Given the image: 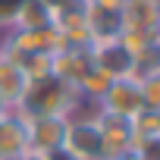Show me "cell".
Listing matches in <instances>:
<instances>
[{
    "instance_id": "cell-16",
    "label": "cell",
    "mask_w": 160,
    "mask_h": 160,
    "mask_svg": "<svg viewBox=\"0 0 160 160\" xmlns=\"http://www.w3.org/2000/svg\"><path fill=\"white\" fill-rule=\"evenodd\" d=\"M44 160H75V157H69L63 148H57V151H50V154H41Z\"/></svg>"
},
{
    "instance_id": "cell-5",
    "label": "cell",
    "mask_w": 160,
    "mask_h": 160,
    "mask_svg": "<svg viewBox=\"0 0 160 160\" xmlns=\"http://www.w3.org/2000/svg\"><path fill=\"white\" fill-rule=\"evenodd\" d=\"M88 53H91V63L107 72L110 78H129L135 60L122 50L119 41H98V44H88Z\"/></svg>"
},
{
    "instance_id": "cell-13",
    "label": "cell",
    "mask_w": 160,
    "mask_h": 160,
    "mask_svg": "<svg viewBox=\"0 0 160 160\" xmlns=\"http://www.w3.org/2000/svg\"><path fill=\"white\" fill-rule=\"evenodd\" d=\"M129 132L132 138H160V110H138L129 119Z\"/></svg>"
},
{
    "instance_id": "cell-7",
    "label": "cell",
    "mask_w": 160,
    "mask_h": 160,
    "mask_svg": "<svg viewBox=\"0 0 160 160\" xmlns=\"http://www.w3.org/2000/svg\"><path fill=\"white\" fill-rule=\"evenodd\" d=\"M85 69H91L88 47H66V50L50 57V75L60 78V82H66V85H72V88H75L78 78L85 75Z\"/></svg>"
},
{
    "instance_id": "cell-21",
    "label": "cell",
    "mask_w": 160,
    "mask_h": 160,
    "mask_svg": "<svg viewBox=\"0 0 160 160\" xmlns=\"http://www.w3.org/2000/svg\"><path fill=\"white\" fill-rule=\"evenodd\" d=\"M0 160H25V157H0Z\"/></svg>"
},
{
    "instance_id": "cell-14",
    "label": "cell",
    "mask_w": 160,
    "mask_h": 160,
    "mask_svg": "<svg viewBox=\"0 0 160 160\" xmlns=\"http://www.w3.org/2000/svg\"><path fill=\"white\" fill-rule=\"evenodd\" d=\"M135 85H138V94H141V107L144 110H160V72L144 75Z\"/></svg>"
},
{
    "instance_id": "cell-1",
    "label": "cell",
    "mask_w": 160,
    "mask_h": 160,
    "mask_svg": "<svg viewBox=\"0 0 160 160\" xmlns=\"http://www.w3.org/2000/svg\"><path fill=\"white\" fill-rule=\"evenodd\" d=\"M82 104L85 101L78 98V91L72 85L47 75V78H38V82L28 85V91L16 110L25 116H63V119H69V116H78Z\"/></svg>"
},
{
    "instance_id": "cell-4",
    "label": "cell",
    "mask_w": 160,
    "mask_h": 160,
    "mask_svg": "<svg viewBox=\"0 0 160 160\" xmlns=\"http://www.w3.org/2000/svg\"><path fill=\"white\" fill-rule=\"evenodd\" d=\"M101 113H110V116H119V119H132L138 110H141V94H138V85L129 82V78H113L110 88L104 91V98L94 104Z\"/></svg>"
},
{
    "instance_id": "cell-10",
    "label": "cell",
    "mask_w": 160,
    "mask_h": 160,
    "mask_svg": "<svg viewBox=\"0 0 160 160\" xmlns=\"http://www.w3.org/2000/svg\"><path fill=\"white\" fill-rule=\"evenodd\" d=\"M25 91H28V78L22 75V69L16 63H10L7 57H0V94L7 98V104L13 110L22 104Z\"/></svg>"
},
{
    "instance_id": "cell-8",
    "label": "cell",
    "mask_w": 160,
    "mask_h": 160,
    "mask_svg": "<svg viewBox=\"0 0 160 160\" xmlns=\"http://www.w3.org/2000/svg\"><path fill=\"white\" fill-rule=\"evenodd\" d=\"M50 22H53V10L44 0H19L13 10V19H10V28L35 32V28H50Z\"/></svg>"
},
{
    "instance_id": "cell-11",
    "label": "cell",
    "mask_w": 160,
    "mask_h": 160,
    "mask_svg": "<svg viewBox=\"0 0 160 160\" xmlns=\"http://www.w3.org/2000/svg\"><path fill=\"white\" fill-rule=\"evenodd\" d=\"M119 19H122V28H135V32H157L160 28L157 3H122Z\"/></svg>"
},
{
    "instance_id": "cell-19",
    "label": "cell",
    "mask_w": 160,
    "mask_h": 160,
    "mask_svg": "<svg viewBox=\"0 0 160 160\" xmlns=\"http://www.w3.org/2000/svg\"><path fill=\"white\" fill-rule=\"evenodd\" d=\"M126 3H157V0H126Z\"/></svg>"
},
{
    "instance_id": "cell-17",
    "label": "cell",
    "mask_w": 160,
    "mask_h": 160,
    "mask_svg": "<svg viewBox=\"0 0 160 160\" xmlns=\"http://www.w3.org/2000/svg\"><path fill=\"white\" fill-rule=\"evenodd\" d=\"M10 110H13V107L7 104V98H3V94H0V116H3V113H10Z\"/></svg>"
},
{
    "instance_id": "cell-12",
    "label": "cell",
    "mask_w": 160,
    "mask_h": 160,
    "mask_svg": "<svg viewBox=\"0 0 160 160\" xmlns=\"http://www.w3.org/2000/svg\"><path fill=\"white\" fill-rule=\"evenodd\" d=\"M110 82H113V78H110L107 72H101V69L91 63V69H85V75L75 82V91H78V98H82V101L98 104V101L104 98V91L110 88Z\"/></svg>"
},
{
    "instance_id": "cell-15",
    "label": "cell",
    "mask_w": 160,
    "mask_h": 160,
    "mask_svg": "<svg viewBox=\"0 0 160 160\" xmlns=\"http://www.w3.org/2000/svg\"><path fill=\"white\" fill-rule=\"evenodd\" d=\"M85 3H88V7H98V10H113V13H119L126 0H85Z\"/></svg>"
},
{
    "instance_id": "cell-18",
    "label": "cell",
    "mask_w": 160,
    "mask_h": 160,
    "mask_svg": "<svg viewBox=\"0 0 160 160\" xmlns=\"http://www.w3.org/2000/svg\"><path fill=\"white\" fill-rule=\"evenodd\" d=\"M25 160H44L41 154H25Z\"/></svg>"
},
{
    "instance_id": "cell-2",
    "label": "cell",
    "mask_w": 160,
    "mask_h": 160,
    "mask_svg": "<svg viewBox=\"0 0 160 160\" xmlns=\"http://www.w3.org/2000/svg\"><path fill=\"white\" fill-rule=\"evenodd\" d=\"M63 151L75 160H101V126H98L94 113L69 116L66 135H63Z\"/></svg>"
},
{
    "instance_id": "cell-3",
    "label": "cell",
    "mask_w": 160,
    "mask_h": 160,
    "mask_svg": "<svg viewBox=\"0 0 160 160\" xmlns=\"http://www.w3.org/2000/svg\"><path fill=\"white\" fill-rule=\"evenodd\" d=\"M66 122L69 119H63V116H25V126H28V154H50V151L63 148Z\"/></svg>"
},
{
    "instance_id": "cell-9",
    "label": "cell",
    "mask_w": 160,
    "mask_h": 160,
    "mask_svg": "<svg viewBox=\"0 0 160 160\" xmlns=\"http://www.w3.org/2000/svg\"><path fill=\"white\" fill-rule=\"evenodd\" d=\"M85 25H88V41L91 44H98V41H116L119 32H122L119 13L98 10V7H88V3H85Z\"/></svg>"
},
{
    "instance_id": "cell-6",
    "label": "cell",
    "mask_w": 160,
    "mask_h": 160,
    "mask_svg": "<svg viewBox=\"0 0 160 160\" xmlns=\"http://www.w3.org/2000/svg\"><path fill=\"white\" fill-rule=\"evenodd\" d=\"M28 154V126L19 110L0 116V157H25Z\"/></svg>"
},
{
    "instance_id": "cell-20",
    "label": "cell",
    "mask_w": 160,
    "mask_h": 160,
    "mask_svg": "<svg viewBox=\"0 0 160 160\" xmlns=\"http://www.w3.org/2000/svg\"><path fill=\"white\" fill-rule=\"evenodd\" d=\"M119 160H138V157H135V154H126V157H119Z\"/></svg>"
}]
</instances>
